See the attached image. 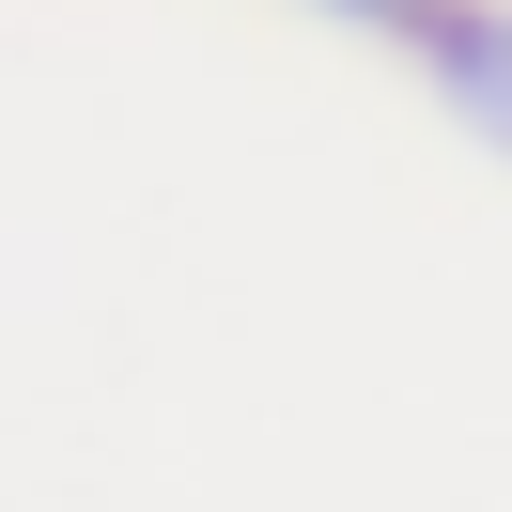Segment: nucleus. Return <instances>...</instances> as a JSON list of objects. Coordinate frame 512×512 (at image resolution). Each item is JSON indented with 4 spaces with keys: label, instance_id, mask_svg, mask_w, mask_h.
<instances>
[{
    "label": "nucleus",
    "instance_id": "nucleus-1",
    "mask_svg": "<svg viewBox=\"0 0 512 512\" xmlns=\"http://www.w3.org/2000/svg\"><path fill=\"white\" fill-rule=\"evenodd\" d=\"M404 63H419V94L450 109V140L512 171V0H435L404 32Z\"/></svg>",
    "mask_w": 512,
    "mask_h": 512
},
{
    "label": "nucleus",
    "instance_id": "nucleus-2",
    "mask_svg": "<svg viewBox=\"0 0 512 512\" xmlns=\"http://www.w3.org/2000/svg\"><path fill=\"white\" fill-rule=\"evenodd\" d=\"M295 16H326V32H373V47H404L435 0H295Z\"/></svg>",
    "mask_w": 512,
    "mask_h": 512
}]
</instances>
